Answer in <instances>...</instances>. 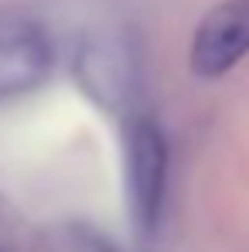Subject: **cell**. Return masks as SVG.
I'll return each mask as SVG.
<instances>
[{
    "label": "cell",
    "mask_w": 249,
    "mask_h": 252,
    "mask_svg": "<svg viewBox=\"0 0 249 252\" xmlns=\"http://www.w3.org/2000/svg\"><path fill=\"white\" fill-rule=\"evenodd\" d=\"M75 75L103 109L123 113L140 92V51L120 28L89 31L75 51Z\"/></svg>",
    "instance_id": "1"
},
{
    "label": "cell",
    "mask_w": 249,
    "mask_h": 252,
    "mask_svg": "<svg viewBox=\"0 0 249 252\" xmlns=\"http://www.w3.org/2000/svg\"><path fill=\"white\" fill-rule=\"evenodd\" d=\"M126 191L140 232H154L167 198V136L150 116L126 126Z\"/></svg>",
    "instance_id": "2"
},
{
    "label": "cell",
    "mask_w": 249,
    "mask_h": 252,
    "mask_svg": "<svg viewBox=\"0 0 249 252\" xmlns=\"http://www.w3.org/2000/svg\"><path fill=\"white\" fill-rule=\"evenodd\" d=\"M249 55V0H222L202 17L191 38V72L218 79Z\"/></svg>",
    "instance_id": "3"
},
{
    "label": "cell",
    "mask_w": 249,
    "mask_h": 252,
    "mask_svg": "<svg viewBox=\"0 0 249 252\" xmlns=\"http://www.w3.org/2000/svg\"><path fill=\"white\" fill-rule=\"evenodd\" d=\"M55 65L51 38L31 17H0V102L17 99L48 79Z\"/></svg>",
    "instance_id": "4"
}]
</instances>
